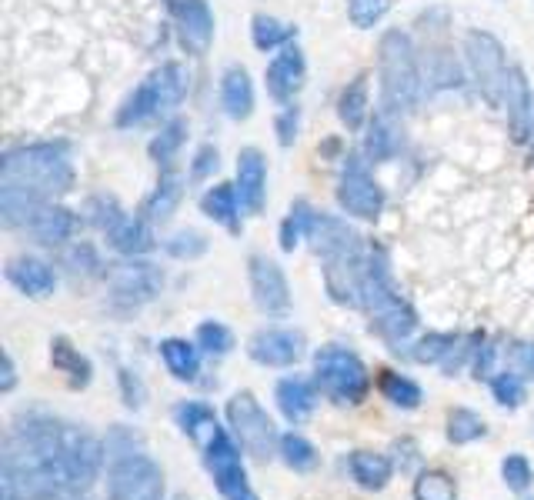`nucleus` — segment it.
<instances>
[{"label":"nucleus","mask_w":534,"mask_h":500,"mask_svg":"<svg viewBox=\"0 0 534 500\" xmlns=\"http://www.w3.org/2000/svg\"><path fill=\"white\" fill-rule=\"evenodd\" d=\"M414 500H458V484L444 470H424L414 480Z\"/></svg>","instance_id":"58836bf2"},{"label":"nucleus","mask_w":534,"mask_h":500,"mask_svg":"<svg viewBox=\"0 0 534 500\" xmlns=\"http://www.w3.org/2000/svg\"><path fill=\"white\" fill-rule=\"evenodd\" d=\"M187 80H191L187 77V67L177 64V60H167V64H161L151 77H147V84H151L154 100H157V117L174 114V110L184 104Z\"/></svg>","instance_id":"412c9836"},{"label":"nucleus","mask_w":534,"mask_h":500,"mask_svg":"<svg viewBox=\"0 0 534 500\" xmlns=\"http://www.w3.org/2000/svg\"><path fill=\"white\" fill-rule=\"evenodd\" d=\"M181 197H184V180L177 174H164L157 180V187L147 194L141 214L151 220V224H164V220H171L177 204H181Z\"/></svg>","instance_id":"cd10ccee"},{"label":"nucleus","mask_w":534,"mask_h":500,"mask_svg":"<svg viewBox=\"0 0 534 500\" xmlns=\"http://www.w3.org/2000/svg\"><path fill=\"white\" fill-rule=\"evenodd\" d=\"M227 420H231L234 440L247 454L257 460H267L274 454V447H281V437L274 430V420L267 417V410L257 404L251 390H241L227 400Z\"/></svg>","instance_id":"1a4fd4ad"},{"label":"nucleus","mask_w":534,"mask_h":500,"mask_svg":"<svg viewBox=\"0 0 534 500\" xmlns=\"http://www.w3.org/2000/svg\"><path fill=\"white\" fill-rule=\"evenodd\" d=\"M0 480H4V484H0V487H4V500H27V494L21 490V484L14 480V474H7V470H4V477H0Z\"/></svg>","instance_id":"864d4df0"},{"label":"nucleus","mask_w":534,"mask_h":500,"mask_svg":"<svg viewBox=\"0 0 534 500\" xmlns=\"http://www.w3.org/2000/svg\"><path fill=\"white\" fill-rule=\"evenodd\" d=\"M107 497L111 500H164V470L147 454L137 430L117 424L104 440Z\"/></svg>","instance_id":"7ed1b4c3"},{"label":"nucleus","mask_w":534,"mask_h":500,"mask_svg":"<svg viewBox=\"0 0 534 500\" xmlns=\"http://www.w3.org/2000/svg\"><path fill=\"white\" fill-rule=\"evenodd\" d=\"M304 77H308V64H304V50L298 44L281 47V54L267 64L264 80H267V94L278 104H291L301 94Z\"/></svg>","instance_id":"dca6fc26"},{"label":"nucleus","mask_w":534,"mask_h":500,"mask_svg":"<svg viewBox=\"0 0 534 500\" xmlns=\"http://www.w3.org/2000/svg\"><path fill=\"white\" fill-rule=\"evenodd\" d=\"M241 194H237V184H214L207 194L201 197V210L214 224H224L231 234L241 230Z\"/></svg>","instance_id":"bb28decb"},{"label":"nucleus","mask_w":534,"mask_h":500,"mask_svg":"<svg viewBox=\"0 0 534 500\" xmlns=\"http://www.w3.org/2000/svg\"><path fill=\"white\" fill-rule=\"evenodd\" d=\"M314 384L334 404H361L371 390V377L364 360L341 344H328L314 354Z\"/></svg>","instance_id":"0eeeda50"},{"label":"nucleus","mask_w":534,"mask_h":500,"mask_svg":"<svg viewBox=\"0 0 534 500\" xmlns=\"http://www.w3.org/2000/svg\"><path fill=\"white\" fill-rule=\"evenodd\" d=\"M104 444L91 430L51 414H21L7 440L4 470L34 500H67L87 490L104 467Z\"/></svg>","instance_id":"f257e3e1"},{"label":"nucleus","mask_w":534,"mask_h":500,"mask_svg":"<svg viewBox=\"0 0 534 500\" xmlns=\"http://www.w3.org/2000/svg\"><path fill=\"white\" fill-rule=\"evenodd\" d=\"M247 280H251V297L261 314L267 317H284L291 310V287L288 277L278 260L264 257V254H251L247 260Z\"/></svg>","instance_id":"f8f14e48"},{"label":"nucleus","mask_w":534,"mask_h":500,"mask_svg":"<svg viewBox=\"0 0 534 500\" xmlns=\"http://www.w3.org/2000/svg\"><path fill=\"white\" fill-rule=\"evenodd\" d=\"M221 107L231 120H247L254 114V80L247 67L231 64L221 74Z\"/></svg>","instance_id":"4be33fe9"},{"label":"nucleus","mask_w":534,"mask_h":500,"mask_svg":"<svg viewBox=\"0 0 534 500\" xmlns=\"http://www.w3.org/2000/svg\"><path fill=\"white\" fill-rule=\"evenodd\" d=\"M394 117L398 114H391V110H378L371 120V127H368V137H364V160L368 164H384V160H391L394 154H398V147H401V130L398 124H394Z\"/></svg>","instance_id":"a878e982"},{"label":"nucleus","mask_w":534,"mask_h":500,"mask_svg":"<svg viewBox=\"0 0 534 500\" xmlns=\"http://www.w3.org/2000/svg\"><path fill=\"white\" fill-rule=\"evenodd\" d=\"M488 434V427H484V417L474 414L468 407H454L448 414V440L451 444H471V440H478Z\"/></svg>","instance_id":"e433bc0d"},{"label":"nucleus","mask_w":534,"mask_h":500,"mask_svg":"<svg viewBox=\"0 0 534 500\" xmlns=\"http://www.w3.org/2000/svg\"><path fill=\"white\" fill-rule=\"evenodd\" d=\"M514 370L524 377H534V344H518L514 347Z\"/></svg>","instance_id":"603ef678"},{"label":"nucleus","mask_w":534,"mask_h":500,"mask_svg":"<svg viewBox=\"0 0 534 500\" xmlns=\"http://www.w3.org/2000/svg\"><path fill=\"white\" fill-rule=\"evenodd\" d=\"M491 394L501 407H518L524 400V380L518 370H504L491 380Z\"/></svg>","instance_id":"a18cd8bd"},{"label":"nucleus","mask_w":534,"mask_h":500,"mask_svg":"<svg viewBox=\"0 0 534 500\" xmlns=\"http://www.w3.org/2000/svg\"><path fill=\"white\" fill-rule=\"evenodd\" d=\"M311 217H314V207L308 204V200H294L288 217H284V224H281V250H288L291 254L301 240H308Z\"/></svg>","instance_id":"c9c22d12"},{"label":"nucleus","mask_w":534,"mask_h":500,"mask_svg":"<svg viewBox=\"0 0 534 500\" xmlns=\"http://www.w3.org/2000/svg\"><path fill=\"white\" fill-rule=\"evenodd\" d=\"M184 140H187V120L184 117H171L161 127V134L147 144V154H151L154 164H171V160L177 157V150L184 147Z\"/></svg>","instance_id":"72a5a7b5"},{"label":"nucleus","mask_w":534,"mask_h":500,"mask_svg":"<svg viewBox=\"0 0 534 500\" xmlns=\"http://www.w3.org/2000/svg\"><path fill=\"white\" fill-rule=\"evenodd\" d=\"M274 400H278L281 414L291 420V424H304L314 407H318V390H314L311 380L304 377H284L274 387Z\"/></svg>","instance_id":"5701e85b"},{"label":"nucleus","mask_w":534,"mask_h":500,"mask_svg":"<svg viewBox=\"0 0 534 500\" xmlns=\"http://www.w3.org/2000/svg\"><path fill=\"white\" fill-rule=\"evenodd\" d=\"M338 204L344 214L361 220H378L384 210V187L371 177L368 160L358 154L344 157L338 177Z\"/></svg>","instance_id":"9d476101"},{"label":"nucleus","mask_w":534,"mask_h":500,"mask_svg":"<svg viewBox=\"0 0 534 500\" xmlns=\"http://www.w3.org/2000/svg\"><path fill=\"white\" fill-rule=\"evenodd\" d=\"M501 477H504V484H508L511 490H528L531 487V480H534V470L528 464V457L524 454H508L501 460Z\"/></svg>","instance_id":"de8ad7c7"},{"label":"nucleus","mask_w":534,"mask_h":500,"mask_svg":"<svg viewBox=\"0 0 534 500\" xmlns=\"http://www.w3.org/2000/svg\"><path fill=\"white\" fill-rule=\"evenodd\" d=\"M64 267H71V274L77 277H91L101 267V257H97V250L91 244H74L64 254Z\"/></svg>","instance_id":"09e8293b"},{"label":"nucleus","mask_w":534,"mask_h":500,"mask_svg":"<svg viewBox=\"0 0 534 500\" xmlns=\"http://www.w3.org/2000/svg\"><path fill=\"white\" fill-rule=\"evenodd\" d=\"M378 74H381V104L391 114H411L421 104L424 74L411 37L404 30H388L378 44Z\"/></svg>","instance_id":"39448f33"},{"label":"nucleus","mask_w":534,"mask_h":500,"mask_svg":"<svg viewBox=\"0 0 534 500\" xmlns=\"http://www.w3.org/2000/svg\"><path fill=\"white\" fill-rule=\"evenodd\" d=\"M368 107H371V100H368V74H358L338 97L341 124L348 130H361L364 120H368Z\"/></svg>","instance_id":"c85d7f7f"},{"label":"nucleus","mask_w":534,"mask_h":500,"mask_svg":"<svg viewBox=\"0 0 534 500\" xmlns=\"http://www.w3.org/2000/svg\"><path fill=\"white\" fill-rule=\"evenodd\" d=\"M464 60H468V70L478 84L481 97L488 100L491 107H504V84H508V60H504V47L501 40L488 34V30H471L464 37Z\"/></svg>","instance_id":"6e6552de"},{"label":"nucleus","mask_w":534,"mask_h":500,"mask_svg":"<svg viewBox=\"0 0 534 500\" xmlns=\"http://www.w3.org/2000/svg\"><path fill=\"white\" fill-rule=\"evenodd\" d=\"M237 194L247 214H261L267 200V160L257 147H244L237 154Z\"/></svg>","instance_id":"a211bd4d"},{"label":"nucleus","mask_w":534,"mask_h":500,"mask_svg":"<svg viewBox=\"0 0 534 500\" xmlns=\"http://www.w3.org/2000/svg\"><path fill=\"white\" fill-rule=\"evenodd\" d=\"M14 384H17V374H14V360L7 357V360H4V380H0V390H4V394H7V390H14Z\"/></svg>","instance_id":"5fc2aeb1"},{"label":"nucleus","mask_w":534,"mask_h":500,"mask_svg":"<svg viewBox=\"0 0 534 500\" xmlns=\"http://www.w3.org/2000/svg\"><path fill=\"white\" fill-rule=\"evenodd\" d=\"M221 164V154H217L214 144H201L194 150V160H191V177L194 180H207Z\"/></svg>","instance_id":"3c124183"},{"label":"nucleus","mask_w":534,"mask_h":500,"mask_svg":"<svg viewBox=\"0 0 534 500\" xmlns=\"http://www.w3.org/2000/svg\"><path fill=\"white\" fill-rule=\"evenodd\" d=\"M348 464L351 477L368 490H381L391 480V460L384 454H374V450H354Z\"/></svg>","instance_id":"7c9ffc66"},{"label":"nucleus","mask_w":534,"mask_h":500,"mask_svg":"<svg viewBox=\"0 0 534 500\" xmlns=\"http://www.w3.org/2000/svg\"><path fill=\"white\" fill-rule=\"evenodd\" d=\"M361 307H368L371 327L388 340L391 350H408L411 337L418 330V317L408 307V300L398 294L388 267V254L384 250H371L368 264H364V280H361Z\"/></svg>","instance_id":"20e7f679"},{"label":"nucleus","mask_w":534,"mask_h":500,"mask_svg":"<svg viewBox=\"0 0 534 500\" xmlns=\"http://www.w3.org/2000/svg\"><path fill=\"white\" fill-rule=\"evenodd\" d=\"M454 344H458L454 334H428V337H421L418 344H411L404 354L414 357L418 364H441V360L454 350Z\"/></svg>","instance_id":"ea45409f"},{"label":"nucleus","mask_w":534,"mask_h":500,"mask_svg":"<svg viewBox=\"0 0 534 500\" xmlns=\"http://www.w3.org/2000/svg\"><path fill=\"white\" fill-rule=\"evenodd\" d=\"M504 107H508V120H511V134L514 140H528L531 127H534V97L528 87V77H524L521 67L508 70V84H504Z\"/></svg>","instance_id":"6ab92c4d"},{"label":"nucleus","mask_w":534,"mask_h":500,"mask_svg":"<svg viewBox=\"0 0 534 500\" xmlns=\"http://www.w3.org/2000/svg\"><path fill=\"white\" fill-rule=\"evenodd\" d=\"M107 240H111V247L124 257H141L147 250H154V244H157L151 220L131 217V214H124L111 230H107Z\"/></svg>","instance_id":"393cba45"},{"label":"nucleus","mask_w":534,"mask_h":500,"mask_svg":"<svg viewBox=\"0 0 534 500\" xmlns=\"http://www.w3.org/2000/svg\"><path fill=\"white\" fill-rule=\"evenodd\" d=\"M177 427L201 447L207 474L214 477V487L221 490L224 500H257V494L247 484V470L241 464V447L234 437L217 424V414L204 400H184L174 407Z\"/></svg>","instance_id":"f03ea898"},{"label":"nucleus","mask_w":534,"mask_h":500,"mask_svg":"<svg viewBox=\"0 0 534 500\" xmlns=\"http://www.w3.org/2000/svg\"><path fill=\"white\" fill-rule=\"evenodd\" d=\"M251 40L257 50H278V47H288L298 40V27L284 24V20L271 17V14H254L251 20Z\"/></svg>","instance_id":"c756f323"},{"label":"nucleus","mask_w":534,"mask_h":500,"mask_svg":"<svg viewBox=\"0 0 534 500\" xmlns=\"http://www.w3.org/2000/svg\"><path fill=\"white\" fill-rule=\"evenodd\" d=\"M428 80H431V87H458L461 84L458 60H454L448 50H438V54H431Z\"/></svg>","instance_id":"49530a36"},{"label":"nucleus","mask_w":534,"mask_h":500,"mask_svg":"<svg viewBox=\"0 0 534 500\" xmlns=\"http://www.w3.org/2000/svg\"><path fill=\"white\" fill-rule=\"evenodd\" d=\"M308 240H311V250L324 260V264H348V260L368 257L364 254V240L358 230H354L348 220L324 214V210H314Z\"/></svg>","instance_id":"9b49d317"},{"label":"nucleus","mask_w":534,"mask_h":500,"mask_svg":"<svg viewBox=\"0 0 534 500\" xmlns=\"http://www.w3.org/2000/svg\"><path fill=\"white\" fill-rule=\"evenodd\" d=\"M167 4H174V0H167Z\"/></svg>","instance_id":"6e6d98bb"},{"label":"nucleus","mask_w":534,"mask_h":500,"mask_svg":"<svg viewBox=\"0 0 534 500\" xmlns=\"http://www.w3.org/2000/svg\"><path fill=\"white\" fill-rule=\"evenodd\" d=\"M74 227H77L74 210H67L61 204H44L41 210H37V217L27 224L31 237L44 247H61L64 240H71Z\"/></svg>","instance_id":"b1692460"},{"label":"nucleus","mask_w":534,"mask_h":500,"mask_svg":"<svg viewBox=\"0 0 534 500\" xmlns=\"http://www.w3.org/2000/svg\"><path fill=\"white\" fill-rule=\"evenodd\" d=\"M7 280L27 297H47V294H54V287H57L54 267L41 257H14L11 264H7Z\"/></svg>","instance_id":"aec40b11"},{"label":"nucleus","mask_w":534,"mask_h":500,"mask_svg":"<svg viewBox=\"0 0 534 500\" xmlns=\"http://www.w3.org/2000/svg\"><path fill=\"white\" fill-rule=\"evenodd\" d=\"M298 127H301V110L294 104H284V110L274 117V130H278V144L291 147L298 140Z\"/></svg>","instance_id":"8fccbe9b"},{"label":"nucleus","mask_w":534,"mask_h":500,"mask_svg":"<svg viewBox=\"0 0 534 500\" xmlns=\"http://www.w3.org/2000/svg\"><path fill=\"white\" fill-rule=\"evenodd\" d=\"M378 387H381V394L391 400L394 407H404V410H414L421 404V387L414 384L411 377H404V374H394V370H381V380H378Z\"/></svg>","instance_id":"f704fd0d"},{"label":"nucleus","mask_w":534,"mask_h":500,"mask_svg":"<svg viewBox=\"0 0 534 500\" xmlns=\"http://www.w3.org/2000/svg\"><path fill=\"white\" fill-rule=\"evenodd\" d=\"M0 180H17L44 197L67 194L74 187V164H71V147L67 144H27L7 150L0 160Z\"/></svg>","instance_id":"423d86ee"},{"label":"nucleus","mask_w":534,"mask_h":500,"mask_svg":"<svg viewBox=\"0 0 534 500\" xmlns=\"http://www.w3.org/2000/svg\"><path fill=\"white\" fill-rule=\"evenodd\" d=\"M164 250L177 260H197V257L207 254V237L201 234V230L184 227V230H177V234H171L164 240Z\"/></svg>","instance_id":"79ce46f5"},{"label":"nucleus","mask_w":534,"mask_h":500,"mask_svg":"<svg viewBox=\"0 0 534 500\" xmlns=\"http://www.w3.org/2000/svg\"><path fill=\"white\" fill-rule=\"evenodd\" d=\"M304 347L308 340L294 327H261L247 340V354L261 367H294L304 357Z\"/></svg>","instance_id":"4468645a"},{"label":"nucleus","mask_w":534,"mask_h":500,"mask_svg":"<svg viewBox=\"0 0 534 500\" xmlns=\"http://www.w3.org/2000/svg\"><path fill=\"white\" fill-rule=\"evenodd\" d=\"M161 357L167 370L177 377V380H197L201 374V357H197V347L187 344L181 337H167L161 340Z\"/></svg>","instance_id":"2f4dec72"},{"label":"nucleus","mask_w":534,"mask_h":500,"mask_svg":"<svg viewBox=\"0 0 534 500\" xmlns=\"http://www.w3.org/2000/svg\"><path fill=\"white\" fill-rule=\"evenodd\" d=\"M388 10H391V0H348V17H351V24L361 27V30L381 24Z\"/></svg>","instance_id":"c03bdc74"},{"label":"nucleus","mask_w":534,"mask_h":500,"mask_svg":"<svg viewBox=\"0 0 534 500\" xmlns=\"http://www.w3.org/2000/svg\"><path fill=\"white\" fill-rule=\"evenodd\" d=\"M44 204H51V197H44L41 190L17 184V180H0V224L4 227H27Z\"/></svg>","instance_id":"f3484780"},{"label":"nucleus","mask_w":534,"mask_h":500,"mask_svg":"<svg viewBox=\"0 0 534 500\" xmlns=\"http://www.w3.org/2000/svg\"><path fill=\"white\" fill-rule=\"evenodd\" d=\"M197 347H201L204 354H211V357L231 354V347H234L231 327H224L221 320H204V324L197 327Z\"/></svg>","instance_id":"a19ab883"},{"label":"nucleus","mask_w":534,"mask_h":500,"mask_svg":"<svg viewBox=\"0 0 534 500\" xmlns=\"http://www.w3.org/2000/svg\"><path fill=\"white\" fill-rule=\"evenodd\" d=\"M51 360H54V367L61 370V374L71 377L74 387L91 384V360H87L81 350H74L64 337H57L51 344Z\"/></svg>","instance_id":"473e14b6"},{"label":"nucleus","mask_w":534,"mask_h":500,"mask_svg":"<svg viewBox=\"0 0 534 500\" xmlns=\"http://www.w3.org/2000/svg\"><path fill=\"white\" fill-rule=\"evenodd\" d=\"M84 214H87V224H94L97 230H111L117 220L124 217V210H121V204H117L114 197H107V194H97V197H91L84 204Z\"/></svg>","instance_id":"37998d69"},{"label":"nucleus","mask_w":534,"mask_h":500,"mask_svg":"<svg viewBox=\"0 0 534 500\" xmlns=\"http://www.w3.org/2000/svg\"><path fill=\"white\" fill-rule=\"evenodd\" d=\"M177 40L191 57H204L214 44V14L207 0H177L174 4Z\"/></svg>","instance_id":"2eb2a0df"},{"label":"nucleus","mask_w":534,"mask_h":500,"mask_svg":"<svg viewBox=\"0 0 534 500\" xmlns=\"http://www.w3.org/2000/svg\"><path fill=\"white\" fill-rule=\"evenodd\" d=\"M164 287V274L147 260L131 257L127 264H121L111 274V300L121 307H141L151 304V300L161 294Z\"/></svg>","instance_id":"ddd939ff"},{"label":"nucleus","mask_w":534,"mask_h":500,"mask_svg":"<svg viewBox=\"0 0 534 500\" xmlns=\"http://www.w3.org/2000/svg\"><path fill=\"white\" fill-rule=\"evenodd\" d=\"M281 457H284V464H288L291 470H298V474H304V470H314L318 467V450H314V444L308 437H301V434H284L281 437Z\"/></svg>","instance_id":"4c0bfd02"}]
</instances>
